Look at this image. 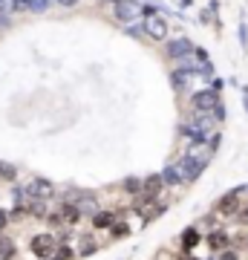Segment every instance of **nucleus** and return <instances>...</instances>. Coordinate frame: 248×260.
<instances>
[{
  "label": "nucleus",
  "instance_id": "nucleus-21",
  "mask_svg": "<svg viewBox=\"0 0 248 260\" xmlns=\"http://www.w3.org/2000/svg\"><path fill=\"white\" fill-rule=\"evenodd\" d=\"M217 260H239V257H237V251H220Z\"/></svg>",
  "mask_w": 248,
  "mask_h": 260
},
{
  "label": "nucleus",
  "instance_id": "nucleus-11",
  "mask_svg": "<svg viewBox=\"0 0 248 260\" xmlns=\"http://www.w3.org/2000/svg\"><path fill=\"white\" fill-rule=\"evenodd\" d=\"M228 243H231V237L225 232H211V234H208V246H211L214 251H225Z\"/></svg>",
  "mask_w": 248,
  "mask_h": 260
},
{
  "label": "nucleus",
  "instance_id": "nucleus-14",
  "mask_svg": "<svg viewBox=\"0 0 248 260\" xmlns=\"http://www.w3.org/2000/svg\"><path fill=\"white\" fill-rule=\"evenodd\" d=\"M182 243H185V249H193V246L199 243V234H196V229H188V232L182 234Z\"/></svg>",
  "mask_w": 248,
  "mask_h": 260
},
{
  "label": "nucleus",
  "instance_id": "nucleus-24",
  "mask_svg": "<svg viewBox=\"0 0 248 260\" xmlns=\"http://www.w3.org/2000/svg\"><path fill=\"white\" fill-rule=\"evenodd\" d=\"M116 3H119V0H116Z\"/></svg>",
  "mask_w": 248,
  "mask_h": 260
},
{
  "label": "nucleus",
  "instance_id": "nucleus-4",
  "mask_svg": "<svg viewBox=\"0 0 248 260\" xmlns=\"http://www.w3.org/2000/svg\"><path fill=\"white\" fill-rule=\"evenodd\" d=\"M52 182H46V179H32L26 185V191H23V197H29V200H49L52 197Z\"/></svg>",
  "mask_w": 248,
  "mask_h": 260
},
{
  "label": "nucleus",
  "instance_id": "nucleus-16",
  "mask_svg": "<svg viewBox=\"0 0 248 260\" xmlns=\"http://www.w3.org/2000/svg\"><path fill=\"white\" fill-rule=\"evenodd\" d=\"M49 6V0H29V12H44Z\"/></svg>",
  "mask_w": 248,
  "mask_h": 260
},
{
  "label": "nucleus",
  "instance_id": "nucleus-5",
  "mask_svg": "<svg viewBox=\"0 0 248 260\" xmlns=\"http://www.w3.org/2000/svg\"><path fill=\"white\" fill-rule=\"evenodd\" d=\"M182 133L185 136H191V139H196V142H205L208 136H211V121L199 119V121H193V124H185Z\"/></svg>",
  "mask_w": 248,
  "mask_h": 260
},
{
  "label": "nucleus",
  "instance_id": "nucleus-13",
  "mask_svg": "<svg viewBox=\"0 0 248 260\" xmlns=\"http://www.w3.org/2000/svg\"><path fill=\"white\" fill-rule=\"evenodd\" d=\"M12 257H15V243L0 237V260H12Z\"/></svg>",
  "mask_w": 248,
  "mask_h": 260
},
{
  "label": "nucleus",
  "instance_id": "nucleus-7",
  "mask_svg": "<svg viewBox=\"0 0 248 260\" xmlns=\"http://www.w3.org/2000/svg\"><path fill=\"white\" fill-rule=\"evenodd\" d=\"M138 3L136 0H119L116 3V18L119 20H124V23H130V20H136L138 18Z\"/></svg>",
  "mask_w": 248,
  "mask_h": 260
},
{
  "label": "nucleus",
  "instance_id": "nucleus-10",
  "mask_svg": "<svg viewBox=\"0 0 248 260\" xmlns=\"http://www.w3.org/2000/svg\"><path fill=\"white\" fill-rule=\"evenodd\" d=\"M162 185H165V179H162V177H147L145 182H141V194L156 200V194L162 191Z\"/></svg>",
  "mask_w": 248,
  "mask_h": 260
},
{
  "label": "nucleus",
  "instance_id": "nucleus-8",
  "mask_svg": "<svg viewBox=\"0 0 248 260\" xmlns=\"http://www.w3.org/2000/svg\"><path fill=\"white\" fill-rule=\"evenodd\" d=\"M193 52V44L188 41V38H176V41H170L167 44V55L170 58H185Z\"/></svg>",
  "mask_w": 248,
  "mask_h": 260
},
{
  "label": "nucleus",
  "instance_id": "nucleus-20",
  "mask_svg": "<svg viewBox=\"0 0 248 260\" xmlns=\"http://www.w3.org/2000/svg\"><path fill=\"white\" fill-rule=\"evenodd\" d=\"M237 217H239V223H242V225H248V205H245V208H239Z\"/></svg>",
  "mask_w": 248,
  "mask_h": 260
},
{
  "label": "nucleus",
  "instance_id": "nucleus-15",
  "mask_svg": "<svg viewBox=\"0 0 248 260\" xmlns=\"http://www.w3.org/2000/svg\"><path fill=\"white\" fill-rule=\"evenodd\" d=\"M162 179H165L167 185H179V182H182V177H179V171H176V168H167L165 174H162Z\"/></svg>",
  "mask_w": 248,
  "mask_h": 260
},
{
  "label": "nucleus",
  "instance_id": "nucleus-1",
  "mask_svg": "<svg viewBox=\"0 0 248 260\" xmlns=\"http://www.w3.org/2000/svg\"><path fill=\"white\" fill-rule=\"evenodd\" d=\"M55 249H58V243H55L52 234H35V237L29 240V251H32L38 260H52Z\"/></svg>",
  "mask_w": 248,
  "mask_h": 260
},
{
  "label": "nucleus",
  "instance_id": "nucleus-2",
  "mask_svg": "<svg viewBox=\"0 0 248 260\" xmlns=\"http://www.w3.org/2000/svg\"><path fill=\"white\" fill-rule=\"evenodd\" d=\"M145 32L153 41H165L167 38V20L159 15V12H147L145 15Z\"/></svg>",
  "mask_w": 248,
  "mask_h": 260
},
{
  "label": "nucleus",
  "instance_id": "nucleus-19",
  "mask_svg": "<svg viewBox=\"0 0 248 260\" xmlns=\"http://www.w3.org/2000/svg\"><path fill=\"white\" fill-rule=\"evenodd\" d=\"M124 188H127V191H141V182H138V179H127V182H124Z\"/></svg>",
  "mask_w": 248,
  "mask_h": 260
},
{
  "label": "nucleus",
  "instance_id": "nucleus-6",
  "mask_svg": "<svg viewBox=\"0 0 248 260\" xmlns=\"http://www.w3.org/2000/svg\"><path fill=\"white\" fill-rule=\"evenodd\" d=\"M191 104H193V110H199V113H214V107L220 104V99H217L214 90H208V93H196Z\"/></svg>",
  "mask_w": 248,
  "mask_h": 260
},
{
  "label": "nucleus",
  "instance_id": "nucleus-17",
  "mask_svg": "<svg viewBox=\"0 0 248 260\" xmlns=\"http://www.w3.org/2000/svg\"><path fill=\"white\" fill-rule=\"evenodd\" d=\"M0 174H3V179H15V168L6 165V162H0Z\"/></svg>",
  "mask_w": 248,
  "mask_h": 260
},
{
  "label": "nucleus",
  "instance_id": "nucleus-3",
  "mask_svg": "<svg viewBox=\"0 0 248 260\" xmlns=\"http://www.w3.org/2000/svg\"><path fill=\"white\" fill-rule=\"evenodd\" d=\"M202 168H205V162H199V159H193V156H182V162L176 165V171H179V177L182 179L193 182V179L202 174Z\"/></svg>",
  "mask_w": 248,
  "mask_h": 260
},
{
  "label": "nucleus",
  "instance_id": "nucleus-12",
  "mask_svg": "<svg viewBox=\"0 0 248 260\" xmlns=\"http://www.w3.org/2000/svg\"><path fill=\"white\" fill-rule=\"evenodd\" d=\"M113 223H116V217L110 211H95V217H92V225L95 229H110Z\"/></svg>",
  "mask_w": 248,
  "mask_h": 260
},
{
  "label": "nucleus",
  "instance_id": "nucleus-9",
  "mask_svg": "<svg viewBox=\"0 0 248 260\" xmlns=\"http://www.w3.org/2000/svg\"><path fill=\"white\" fill-rule=\"evenodd\" d=\"M217 211H220V214H225V217H228V214H237V211H239L237 194H225V197H222L220 203H217Z\"/></svg>",
  "mask_w": 248,
  "mask_h": 260
},
{
  "label": "nucleus",
  "instance_id": "nucleus-22",
  "mask_svg": "<svg viewBox=\"0 0 248 260\" xmlns=\"http://www.w3.org/2000/svg\"><path fill=\"white\" fill-rule=\"evenodd\" d=\"M3 225H6V214L0 211V229H3Z\"/></svg>",
  "mask_w": 248,
  "mask_h": 260
},
{
  "label": "nucleus",
  "instance_id": "nucleus-23",
  "mask_svg": "<svg viewBox=\"0 0 248 260\" xmlns=\"http://www.w3.org/2000/svg\"><path fill=\"white\" fill-rule=\"evenodd\" d=\"M58 3H64V6H73V3H78V0H58Z\"/></svg>",
  "mask_w": 248,
  "mask_h": 260
},
{
  "label": "nucleus",
  "instance_id": "nucleus-18",
  "mask_svg": "<svg viewBox=\"0 0 248 260\" xmlns=\"http://www.w3.org/2000/svg\"><path fill=\"white\" fill-rule=\"evenodd\" d=\"M69 257H73L69 249H55V254H52V260H69Z\"/></svg>",
  "mask_w": 248,
  "mask_h": 260
}]
</instances>
